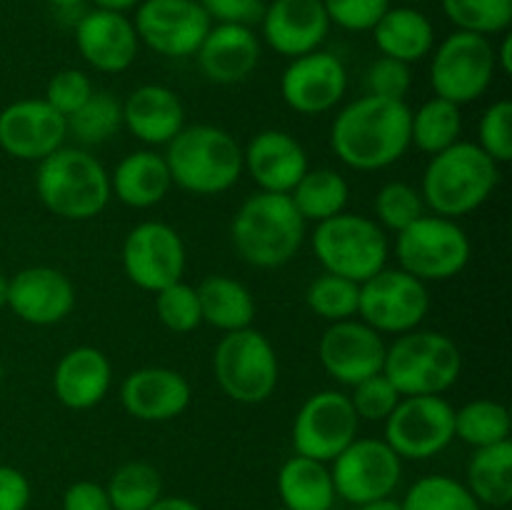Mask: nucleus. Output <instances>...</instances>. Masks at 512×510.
<instances>
[{
	"mask_svg": "<svg viewBox=\"0 0 512 510\" xmlns=\"http://www.w3.org/2000/svg\"><path fill=\"white\" fill-rule=\"evenodd\" d=\"M410 105L363 95L345 105L330 128V148L338 160L360 173L385 170L410 150Z\"/></svg>",
	"mask_w": 512,
	"mask_h": 510,
	"instance_id": "obj_1",
	"label": "nucleus"
},
{
	"mask_svg": "<svg viewBox=\"0 0 512 510\" xmlns=\"http://www.w3.org/2000/svg\"><path fill=\"white\" fill-rule=\"evenodd\" d=\"M498 183L500 165L485 155L478 143L458 140L443 153L430 155L420 195L430 213L458 220L475 213L495 193Z\"/></svg>",
	"mask_w": 512,
	"mask_h": 510,
	"instance_id": "obj_2",
	"label": "nucleus"
},
{
	"mask_svg": "<svg viewBox=\"0 0 512 510\" xmlns=\"http://www.w3.org/2000/svg\"><path fill=\"white\" fill-rule=\"evenodd\" d=\"M305 220L290 195H250L230 223V240L240 258L253 268H283L298 255L305 240Z\"/></svg>",
	"mask_w": 512,
	"mask_h": 510,
	"instance_id": "obj_3",
	"label": "nucleus"
},
{
	"mask_svg": "<svg viewBox=\"0 0 512 510\" xmlns=\"http://www.w3.org/2000/svg\"><path fill=\"white\" fill-rule=\"evenodd\" d=\"M173 185L193 195H220L243 175V148L225 128L185 125L165 150Z\"/></svg>",
	"mask_w": 512,
	"mask_h": 510,
	"instance_id": "obj_4",
	"label": "nucleus"
},
{
	"mask_svg": "<svg viewBox=\"0 0 512 510\" xmlns=\"http://www.w3.org/2000/svg\"><path fill=\"white\" fill-rule=\"evenodd\" d=\"M35 193L45 210L63 220H93L108 208L110 173L95 155L83 148L55 150L38 163Z\"/></svg>",
	"mask_w": 512,
	"mask_h": 510,
	"instance_id": "obj_5",
	"label": "nucleus"
},
{
	"mask_svg": "<svg viewBox=\"0 0 512 510\" xmlns=\"http://www.w3.org/2000/svg\"><path fill=\"white\" fill-rule=\"evenodd\" d=\"M463 370L460 348L440 330H410L385 348L383 375L400 395H443Z\"/></svg>",
	"mask_w": 512,
	"mask_h": 510,
	"instance_id": "obj_6",
	"label": "nucleus"
},
{
	"mask_svg": "<svg viewBox=\"0 0 512 510\" xmlns=\"http://www.w3.org/2000/svg\"><path fill=\"white\" fill-rule=\"evenodd\" d=\"M313 253L325 273L365 283L388 265L390 240L373 218L343 210L315 225Z\"/></svg>",
	"mask_w": 512,
	"mask_h": 510,
	"instance_id": "obj_7",
	"label": "nucleus"
},
{
	"mask_svg": "<svg viewBox=\"0 0 512 510\" xmlns=\"http://www.w3.org/2000/svg\"><path fill=\"white\" fill-rule=\"evenodd\" d=\"M395 255L405 273L423 283H443L468 268L473 245L458 220L425 213L395 233Z\"/></svg>",
	"mask_w": 512,
	"mask_h": 510,
	"instance_id": "obj_8",
	"label": "nucleus"
},
{
	"mask_svg": "<svg viewBox=\"0 0 512 510\" xmlns=\"http://www.w3.org/2000/svg\"><path fill=\"white\" fill-rule=\"evenodd\" d=\"M213 373L230 400L240 405H260L278 388V353L253 325L233 330L225 333L215 348Z\"/></svg>",
	"mask_w": 512,
	"mask_h": 510,
	"instance_id": "obj_9",
	"label": "nucleus"
},
{
	"mask_svg": "<svg viewBox=\"0 0 512 510\" xmlns=\"http://www.w3.org/2000/svg\"><path fill=\"white\" fill-rule=\"evenodd\" d=\"M495 45L490 38L465 30H455L440 45H435L430 60V85L438 98L455 105H468L480 100L493 85Z\"/></svg>",
	"mask_w": 512,
	"mask_h": 510,
	"instance_id": "obj_10",
	"label": "nucleus"
},
{
	"mask_svg": "<svg viewBox=\"0 0 512 510\" xmlns=\"http://www.w3.org/2000/svg\"><path fill=\"white\" fill-rule=\"evenodd\" d=\"M430 313L428 283L403 268H388L360 283L358 318L380 335H403L420 328Z\"/></svg>",
	"mask_w": 512,
	"mask_h": 510,
	"instance_id": "obj_11",
	"label": "nucleus"
},
{
	"mask_svg": "<svg viewBox=\"0 0 512 510\" xmlns=\"http://www.w3.org/2000/svg\"><path fill=\"white\" fill-rule=\"evenodd\" d=\"M385 443L400 460H428L455 440V408L443 395H405L385 420Z\"/></svg>",
	"mask_w": 512,
	"mask_h": 510,
	"instance_id": "obj_12",
	"label": "nucleus"
},
{
	"mask_svg": "<svg viewBox=\"0 0 512 510\" xmlns=\"http://www.w3.org/2000/svg\"><path fill=\"white\" fill-rule=\"evenodd\" d=\"M330 465L335 495L353 505L390 498L403 478V460L383 438H355Z\"/></svg>",
	"mask_w": 512,
	"mask_h": 510,
	"instance_id": "obj_13",
	"label": "nucleus"
},
{
	"mask_svg": "<svg viewBox=\"0 0 512 510\" xmlns=\"http://www.w3.org/2000/svg\"><path fill=\"white\" fill-rule=\"evenodd\" d=\"M120 260H123L125 278L135 288L158 293L183 280L188 255H185L183 238L173 225L145 220L125 235Z\"/></svg>",
	"mask_w": 512,
	"mask_h": 510,
	"instance_id": "obj_14",
	"label": "nucleus"
},
{
	"mask_svg": "<svg viewBox=\"0 0 512 510\" xmlns=\"http://www.w3.org/2000/svg\"><path fill=\"white\" fill-rule=\"evenodd\" d=\"M360 418L340 390H320L300 405L293 420V448L298 455L333 463L355 438Z\"/></svg>",
	"mask_w": 512,
	"mask_h": 510,
	"instance_id": "obj_15",
	"label": "nucleus"
},
{
	"mask_svg": "<svg viewBox=\"0 0 512 510\" xmlns=\"http://www.w3.org/2000/svg\"><path fill=\"white\" fill-rule=\"evenodd\" d=\"M143 45L163 58H190L213 28L198 0H140L133 15Z\"/></svg>",
	"mask_w": 512,
	"mask_h": 510,
	"instance_id": "obj_16",
	"label": "nucleus"
},
{
	"mask_svg": "<svg viewBox=\"0 0 512 510\" xmlns=\"http://www.w3.org/2000/svg\"><path fill=\"white\" fill-rule=\"evenodd\" d=\"M385 348L388 343L378 330L360 318H350L325 328L318 343V358L335 383L353 388L360 380L383 373Z\"/></svg>",
	"mask_w": 512,
	"mask_h": 510,
	"instance_id": "obj_17",
	"label": "nucleus"
},
{
	"mask_svg": "<svg viewBox=\"0 0 512 510\" xmlns=\"http://www.w3.org/2000/svg\"><path fill=\"white\" fill-rule=\"evenodd\" d=\"M68 138V118L43 98H25L0 110V148L15 160L40 163Z\"/></svg>",
	"mask_w": 512,
	"mask_h": 510,
	"instance_id": "obj_18",
	"label": "nucleus"
},
{
	"mask_svg": "<svg viewBox=\"0 0 512 510\" xmlns=\"http://www.w3.org/2000/svg\"><path fill=\"white\" fill-rule=\"evenodd\" d=\"M348 90V68L330 50H313L288 63L280 75L285 105L300 115H323L333 110Z\"/></svg>",
	"mask_w": 512,
	"mask_h": 510,
	"instance_id": "obj_19",
	"label": "nucleus"
},
{
	"mask_svg": "<svg viewBox=\"0 0 512 510\" xmlns=\"http://www.w3.org/2000/svg\"><path fill=\"white\" fill-rule=\"evenodd\" d=\"M8 308L28 325H55L73 313L75 285L63 270L30 265L10 278Z\"/></svg>",
	"mask_w": 512,
	"mask_h": 510,
	"instance_id": "obj_20",
	"label": "nucleus"
},
{
	"mask_svg": "<svg viewBox=\"0 0 512 510\" xmlns=\"http://www.w3.org/2000/svg\"><path fill=\"white\" fill-rule=\"evenodd\" d=\"M193 400L188 378L173 368H138L120 385V405L140 423H168L183 415Z\"/></svg>",
	"mask_w": 512,
	"mask_h": 510,
	"instance_id": "obj_21",
	"label": "nucleus"
},
{
	"mask_svg": "<svg viewBox=\"0 0 512 510\" xmlns=\"http://www.w3.org/2000/svg\"><path fill=\"white\" fill-rule=\"evenodd\" d=\"M263 40L283 58H300L320 50L330 33L323 0H273L260 18Z\"/></svg>",
	"mask_w": 512,
	"mask_h": 510,
	"instance_id": "obj_22",
	"label": "nucleus"
},
{
	"mask_svg": "<svg viewBox=\"0 0 512 510\" xmlns=\"http://www.w3.org/2000/svg\"><path fill=\"white\" fill-rule=\"evenodd\" d=\"M75 45L90 68L110 75L128 70L140 50L133 18L103 8H93L78 20Z\"/></svg>",
	"mask_w": 512,
	"mask_h": 510,
	"instance_id": "obj_23",
	"label": "nucleus"
},
{
	"mask_svg": "<svg viewBox=\"0 0 512 510\" xmlns=\"http://www.w3.org/2000/svg\"><path fill=\"white\" fill-rule=\"evenodd\" d=\"M308 168L305 148L285 130H260L243 148V170L265 193L288 195Z\"/></svg>",
	"mask_w": 512,
	"mask_h": 510,
	"instance_id": "obj_24",
	"label": "nucleus"
},
{
	"mask_svg": "<svg viewBox=\"0 0 512 510\" xmlns=\"http://www.w3.org/2000/svg\"><path fill=\"white\" fill-rule=\"evenodd\" d=\"M258 33L250 25L215 23L200 43L198 68L210 83L235 85L248 80L260 63Z\"/></svg>",
	"mask_w": 512,
	"mask_h": 510,
	"instance_id": "obj_25",
	"label": "nucleus"
},
{
	"mask_svg": "<svg viewBox=\"0 0 512 510\" xmlns=\"http://www.w3.org/2000/svg\"><path fill=\"white\" fill-rule=\"evenodd\" d=\"M113 385V365L103 350L78 345L58 360L53 370L55 398L70 410H90L100 405Z\"/></svg>",
	"mask_w": 512,
	"mask_h": 510,
	"instance_id": "obj_26",
	"label": "nucleus"
},
{
	"mask_svg": "<svg viewBox=\"0 0 512 510\" xmlns=\"http://www.w3.org/2000/svg\"><path fill=\"white\" fill-rule=\"evenodd\" d=\"M123 125L150 148L168 145L185 128L183 100L168 85H140L123 100Z\"/></svg>",
	"mask_w": 512,
	"mask_h": 510,
	"instance_id": "obj_27",
	"label": "nucleus"
},
{
	"mask_svg": "<svg viewBox=\"0 0 512 510\" xmlns=\"http://www.w3.org/2000/svg\"><path fill=\"white\" fill-rule=\"evenodd\" d=\"M170 188H173V178H170L165 155L148 148L125 155L110 175V193L135 210L163 203Z\"/></svg>",
	"mask_w": 512,
	"mask_h": 510,
	"instance_id": "obj_28",
	"label": "nucleus"
},
{
	"mask_svg": "<svg viewBox=\"0 0 512 510\" xmlns=\"http://www.w3.org/2000/svg\"><path fill=\"white\" fill-rule=\"evenodd\" d=\"M370 33H373L380 55L408 65L428 58L435 48L433 23L415 5H398V8L390 5Z\"/></svg>",
	"mask_w": 512,
	"mask_h": 510,
	"instance_id": "obj_29",
	"label": "nucleus"
},
{
	"mask_svg": "<svg viewBox=\"0 0 512 510\" xmlns=\"http://www.w3.org/2000/svg\"><path fill=\"white\" fill-rule=\"evenodd\" d=\"M278 495L285 510H330L338 498L330 465L298 453L280 468Z\"/></svg>",
	"mask_w": 512,
	"mask_h": 510,
	"instance_id": "obj_30",
	"label": "nucleus"
},
{
	"mask_svg": "<svg viewBox=\"0 0 512 510\" xmlns=\"http://www.w3.org/2000/svg\"><path fill=\"white\" fill-rule=\"evenodd\" d=\"M195 290H198L203 323L213 325L223 333L253 325L255 298L240 280L230 278V275H208Z\"/></svg>",
	"mask_w": 512,
	"mask_h": 510,
	"instance_id": "obj_31",
	"label": "nucleus"
},
{
	"mask_svg": "<svg viewBox=\"0 0 512 510\" xmlns=\"http://www.w3.org/2000/svg\"><path fill=\"white\" fill-rule=\"evenodd\" d=\"M470 493L475 495L480 505L490 508H505L512 500V443L488 445V448H475L468 460V480H465Z\"/></svg>",
	"mask_w": 512,
	"mask_h": 510,
	"instance_id": "obj_32",
	"label": "nucleus"
},
{
	"mask_svg": "<svg viewBox=\"0 0 512 510\" xmlns=\"http://www.w3.org/2000/svg\"><path fill=\"white\" fill-rule=\"evenodd\" d=\"M288 195L305 223L318 225L348 208L350 185L338 170L308 168V173L298 180V185Z\"/></svg>",
	"mask_w": 512,
	"mask_h": 510,
	"instance_id": "obj_33",
	"label": "nucleus"
},
{
	"mask_svg": "<svg viewBox=\"0 0 512 510\" xmlns=\"http://www.w3.org/2000/svg\"><path fill=\"white\" fill-rule=\"evenodd\" d=\"M463 135V113L460 105L433 95L418 110L410 113V145L420 153L438 155L455 145Z\"/></svg>",
	"mask_w": 512,
	"mask_h": 510,
	"instance_id": "obj_34",
	"label": "nucleus"
},
{
	"mask_svg": "<svg viewBox=\"0 0 512 510\" xmlns=\"http://www.w3.org/2000/svg\"><path fill=\"white\" fill-rule=\"evenodd\" d=\"M510 425V410L498 400L480 398L455 408V438L473 450L510 440Z\"/></svg>",
	"mask_w": 512,
	"mask_h": 510,
	"instance_id": "obj_35",
	"label": "nucleus"
},
{
	"mask_svg": "<svg viewBox=\"0 0 512 510\" xmlns=\"http://www.w3.org/2000/svg\"><path fill=\"white\" fill-rule=\"evenodd\" d=\"M105 490L113 510H150L163 495V480L150 463L130 460L110 475Z\"/></svg>",
	"mask_w": 512,
	"mask_h": 510,
	"instance_id": "obj_36",
	"label": "nucleus"
},
{
	"mask_svg": "<svg viewBox=\"0 0 512 510\" xmlns=\"http://www.w3.org/2000/svg\"><path fill=\"white\" fill-rule=\"evenodd\" d=\"M123 128V103L105 90H95L88 103L68 118V135L83 145H100Z\"/></svg>",
	"mask_w": 512,
	"mask_h": 510,
	"instance_id": "obj_37",
	"label": "nucleus"
},
{
	"mask_svg": "<svg viewBox=\"0 0 512 510\" xmlns=\"http://www.w3.org/2000/svg\"><path fill=\"white\" fill-rule=\"evenodd\" d=\"M400 505L403 510H483L468 485L450 475H425L415 480Z\"/></svg>",
	"mask_w": 512,
	"mask_h": 510,
	"instance_id": "obj_38",
	"label": "nucleus"
},
{
	"mask_svg": "<svg viewBox=\"0 0 512 510\" xmlns=\"http://www.w3.org/2000/svg\"><path fill=\"white\" fill-rule=\"evenodd\" d=\"M443 13L455 30L475 35L508 33L512 25V0H440Z\"/></svg>",
	"mask_w": 512,
	"mask_h": 510,
	"instance_id": "obj_39",
	"label": "nucleus"
},
{
	"mask_svg": "<svg viewBox=\"0 0 512 510\" xmlns=\"http://www.w3.org/2000/svg\"><path fill=\"white\" fill-rule=\"evenodd\" d=\"M360 283L343 278V275L323 273L305 290V303L318 318L328 323L358 318Z\"/></svg>",
	"mask_w": 512,
	"mask_h": 510,
	"instance_id": "obj_40",
	"label": "nucleus"
},
{
	"mask_svg": "<svg viewBox=\"0 0 512 510\" xmlns=\"http://www.w3.org/2000/svg\"><path fill=\"white\" fill-rule=\"evenodd\" d=\"M425 200L420 195V188H413L403 180H390L375 195V223L385 230V233H400L408 228L410 223L425 215Z\"/></svg>",
	"mask_w": 512,
	"mask_h": 510,
	"instance_id": "obj_41",
	"label": "nucleus"
},
{
	"mask_svg": "<svg viewBox=\"0 0 512 510\" xmlns=\"http://www.w3.org/2000/svg\"><path fill=\"white\" fill-rule=\"evenodd\" d=\"M155 295V313L158 320L170 330V333H193L203 325V313H200L198 290L185 280L158 290Z\"/></svg>",
	"mask_w": 512,
	"mask_h": 510,
	"instance_id": "obj_42",
	"label": "nucleus"
},
{
	"mask_svg": "<svg viewBox=\"0 0 512 510\" xmlns=\"http://www.w3.org/2000/svg\"><path fill=\"white\" fill-rule=\"evenodd\" d=\"M478 148L505 165L512 160V103L510 100H495L478 123Z\"/></svg>",
	"mask_w": 512,
	"mask_h": 510,
	"instance_id": "obj_43",
	"label": "nucleus"
},
{
	"mask_svg": "<svg viewBox=\"0 0 512 510\" xmlns=\"http://www.w3.org/2000/svg\"><path fill=\"white\" fill-rule=\"evenodd\" d=\"M353 403L355 413L360 420H370V423H385L388 415L393 413L395 405L400 403L403 395L395 390V385L385 378L383 373L370 375V378L360 380L353 385V395H348Z\"/></svg>",
	"mask_w": 512,
	"mask_h": 510,
	"instance_id": "obj_44",
	"label": "nucleus"
},
{
	"mask_svg": "<svg viewBox=\"0 0 512 510\" xmlns=\"http://www.w3.org/2000/svg\"><path fill=\"white\" fill-rule=\"evenodd\" d=\"M95 93L93 80L78 68H65L58 70L53 78L45 85V103L53 105L63 118H70L75 110L83 108L88 103L90 95Z\"/></svg>",
	"mask_w": 512,
	"mask_h": 510,
	"instance_id": "obj_45",
	"label": "nucleus"
},
{
	"mask_svg": "<svg viewBox=\"0 0 512 510\" xmlns=\"http://www.w3.org/2000/svg\"><path fill=\"white\" fill-rule=\"evenodd\" d=\"M323 5L330 25L365 33V30H373V25L393 3L390 0H323Z\"/></svg>",
	"mask_w": 512,
	"mask_h": 510,
	"instance_id": "obj_46",
	"label": "nucleus"
},
{
	"mask_svg": "<svg viewBox=\"0 0 512 510\" xmlns=\"http://www.w3.org/2000/svg\"><path fill=\"white\" fill-rule=\"evenodd\" d=\"M365 88H368L370 95H378V98L405 100V95L413 88L410 65L380 55V58L365 70Z\"/></svg>",
	"mask_w": 512,
	"mask_h": 510,
	"instance_id": "obj_47",
	"label": "nucleus"
},
{
	"mask_svg": "<svg viewBox=\"0 0 512 510\" xmlns=\"http://www.w3.org/2000/svg\"><path fill=\"white\" fill-rule=\"evenodd\" d=\"M198 3L213 23L250 25V28L253 23H260L265 10L263 0H198Z\"/></svg>",
	"mask_w": 512,
	"mask_h": 510,
	"instance_id": "obj_48",
	"label": "nucleus"
},
{
	"mask_svg": "<svg viewBox=\"0 0 512 510\" xmlns=\"http://www.w3.org/2000/svg\"><path fill=\"white\" fill-rule=\"evenodd\" d=\"M33 488L23 470L0 465V510H28Z\"/></svg>",
	"mask_w": 512,
	"mask_h": 510,
	"instance_id": "obj_49",
	"label": "nucleus"
},
{
	"mask_svg": "<svg viewBox=\"0 0 512 510\" xmlns=\"http://www.w3.org/2000/svg\"><path fill=\"white\" fill-rule=\"evenodd\" d=\"M63 510H113L105 485L78 480L63 493Z\"/></svg>",
	"mask_w": 512,
	"mask_h": 510,
	"instance_id": "obj_50",
	"label": "nucleus"
},
{
	"mask_svg": "<svg viewBox=\"0 0 512 510\" xmlns=\"http://www.w3.org/2000/svg\"><path fill=\"white\" fill-rule=\"evenodd\" d=\"M150 510H200V505L183 498V495H160Z\"/></svg>",
	"mask_w": 512,
	"mask_h": 510,
	"instance_id": "obj_51",
	"label": "nucleus"
},
{
	"mask_svg": "<svg viewBox=\"0 0 512 510\" xmlns=\"http://www.w3.org/2000/svg\"><path fill=\"white\" fill-rule=\"evenodd\" d=\"M495 65H498L500 73L510 75L512 73V35L503 33V40L495 48Z\"/></svg>",
	"mask_w": 512,
	"mask_h": 510,
	"instance_id": "obj_52",
	"label": "nucleus"
},
{
	"mask_svg": "<svg viewBox=\"0 0 512 510\" xmlns=\"http://www.w3.org/2000/svg\"><path fill=\"white\" fill-rule=\"evenodd\" d=\"M140 0H93L95 8L115 10V13H128V10L138 8Z\"/></svg>",
	"mask_w": 512,
	"mask_h": 510,
	"instance_id": "obj_53",
	"label": "nucleus"
},
{
	"mask_svg": "<svg viewBox=\"0 0 512 510\" xmlns=\"http://www.w3.org/2000/svg\"><path fill=\"white\" fill-rule=\"evenodd\" d=\"M358 510H403V505H400V500H393V495H390V498H380L373 500V503L358 505Z\"/></svg>",
	"mask_w": 512,
	"mask_h": 510,
	"instance_id": "obj_54",
	"label": "nucleus"
},
{
	"mask_svg": "<svg viewBox=\"0 0 512 510\" xmlns=\"http://www.w3.org/2000/svg\"><path fill=\"white\" fill-rule=\"evenodd\" d=\"M48 3L58 10H73V8H80L85 0H48Z\"/></svg>",
	"mask_w": 512,
	"mask_h": 510,
	"instance_id": "obj_55",
	"label": "nucleus"
},
{
	"mask_svg": "<svg viewBox=\"0 0 512 510\" xmlns=\"http://www.w3.org/2000/svg\"><path fill=\"white\" fill-rule=\"evenodd\" d=\"M8 285L10 278H5V275L0 273V310L8 308Z\"/></svg>",
	"mask_w": 512,
	"mask_h": 510,
	"instance_id": "obj_56",
	"label": "nucleus"
},
{
	"mask_svg": "<svg viewBox=\"0 0 512 510\" xmlns=\"http://www.w3.org/2000/svg\"><path fill=\"white\" fill-rule=\"evenodd\" d=\"M403 3H408V5H420V3H430V0H403Z\"/></svg>",
	"mask_w": 512,
	"mask_h": 510,
	"instance_id": "obj_57",
	"label": "nucleus"
},
{
	"mask_svg": "<svg viewBox=\"0 0 512 510\" xmlns=\"http://www.w3.org/2000/svg\"><path fill=\"white\" fill-rule=\"evenodd\" d=\"M0 380H3V360H0Z\"/></svg>",
	"mask_w": 512,
	"mask_h": 510,
	"instance_id": "obj_58",
	"label": "nucleus"
},
{
	"mask_svg": "<svg viewBox=\"0 0 512 510\" xmlns=\"http://www.w3.org/2000/svg\"><path fill=\"white\" fill-rule=\"evenodd\" d=\"M280 510H285V508H280Z\"/></svg>",
	"mask_w": 512,
	"mask_h": 510,
	"instance_id": "obj_59",
	"label": "nucleus"
}]
</instances>
